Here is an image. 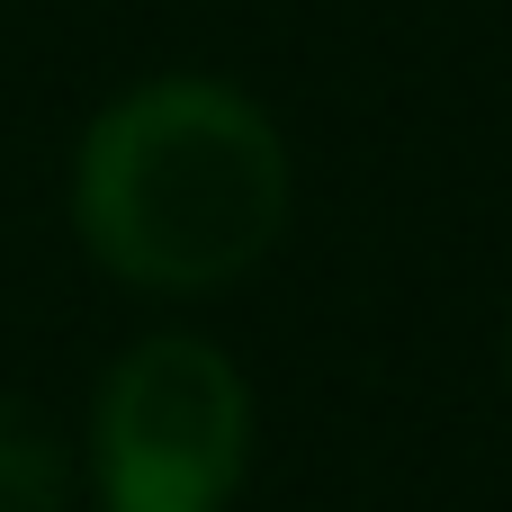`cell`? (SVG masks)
<instances>
[{
	"label": "cell",
	"mask_w": 512,
	"mask_h": 512,
	"mask_svg": "<svg viewBox=\"0 0 512 512\" xmlns=\"http://www.w3.org/2000/svg\"><path fill=\"white\" fill-rule=\"evenodd\" d=\"M504 378H512V324H504Z\"/></svg>",
	"instance_id": "277c9868"
},
{
	"label": "cell",
	"mask_w": 512,
	"mask_h": 512,
	"mask_svg": "<svg viewBox=\"0 0 512 512\" xmlns=\"http://www.w3.org/2000/svg\"><path fill=\"white\" fill-rule=\"evenodd\" d=\"M72 225L90 261L144 297L234 288L288 225V144L234 81H135L72 153Z\"/></svg>",
	"instance_id": "6da1fadb"
},
{
	"label": "cell",
	"mask_w": 512,
	"mask_h": 512,
	"mask_svg": "<svg viewBox=\"0 0 512 512\" xmlns=\"http://www.w3.org/2000/svg\"><path fill=\"white\" fill-rule=\"evenodd\" d=\"M252 468V387L198 333H144L90 405V486L108 512H225Z\"/></svg>",
	"instance_id": "7a4b0ae2"
},
{
	"label": "cell",
	"mask_w": 512,
	"mask_h": 512,
	"mask_svg": "<svg viewBox=\"0 0 512 512\" xmlns=\"http://www.w3.org/2000/svg\"><path fill=\"white\" fill-rule=\"evenodd\" d=\"M63 504H72L63 432L27 396H0V512H63Z\"/></svg>",
	"instance_id": "3957f363"
}]
</instances>
